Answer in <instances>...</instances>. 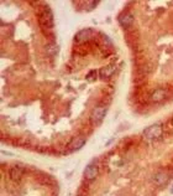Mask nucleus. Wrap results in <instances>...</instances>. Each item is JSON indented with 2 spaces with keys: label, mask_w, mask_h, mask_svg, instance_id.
<instances>
[{
  "label": "nucleus",
  "mask_w": 173,
  "mask_h": 196,
  "mask_svg": "<svg viewBox=\"0 0 173 196\" xmlns=\"http://www.w3.org/2000/svg\"><path fill=\"white\" fill-rule=\"evenodd\" d=\"M98 176V166L96 165H88L84 170V178L86 180H94Z\"/></svg>",
  "instance_id": "nucleus-7"
},
{
  "label": "nucleus",
  "mask_w": 173,
  "mask_h": 196,
  "mask_svg": "<svg viewBox=\"0 0 173 196\" xmlns=\"http://www.w3.org/2000/svg\"><path fill=\"white\" fill-rule=\"evenodd\" d=\"M152 181H153V184L155 185H157V186H163V185H166L167 184V181H168V175L166 174V173H157L153 178H152Z\"/></svg>",
  "instance_id": "nucleus-6"
},
{
  "label": "nucleus",
  "mask_w": 173,
  "mask_h": 196,
  "mask_svg": "<svg viewBox=\"0 0 173 196\" xmlns=\"http://www.w3.org/2000/svg\"><path fill=\"white\" fill-rule=\"evenodd\" d=\"M115 72V66L114 65H109L106 67H103L100 70V77L101 78H109L113 76V73Z\"/></svg>",
  "instance_id": "nucleus-10"
},
{
  "label": "nucleus",
  "mask_w": 173,
  "mask_h": 196,
  "mask_svg": "<svg viewBox=\"0 0 173 196\" xmlns=\"http://www.w3.org/2000/svg\"><path fill=\"white\" fill-rule=\"evenodd\" d=\"M144 137L147 140H157L162 137V127L160 124H153L144 130Z\"/></svg>",
  "instance_id": "nucleus-1"
},
{
  "label": "nucleus",
  "mask_w": 173,
  "mask_h": 196,
  "mask_svg": "<svg viewBox=\"0 0 173 196\" xmlns=\"http://www.w3.org/2000/svg\"><path fill=\"white\" fill-rule=\"evenodd\" d=\"M171 193H172V194H173V186H172V190H171Z\"/></svg>",
  "instance_id": "nucleus-12"
},
{
  "label": "nucleus",
  "mask_w": 173,
  "mask_h": 196,
  "mask_svg": "<svg viewBox=\"0 0 173 196\" xmlns=\"http://www.w3.org/2000/svg\"><path fill=\"white\" fill-rule=\"evenodd\" d=\"M106 112H108V108L104 107V105H99V107L94 108L93 112H91V115H90V122L95 125H99L104 120V118L106 115Z\"/></svg>",
  "instance_id": "nucleus-2"
},
{
  "label": "nucleus",
  "mask_w": 173,
  "mask_h": 196,
  "mask_svg": "<svg viewBox=\"0 0 173 196\" xmlns=\"http://www.w3.org/2000/svg\"><path fill=\"white\" fill-rule=\"evenodd\" d=\"M40 22H41V26L46 27V29H51L53 26V12L50 7H46L42 11V15L40 17Z\"/></svg>",
  "instance_id": "nucleus-3"
},
{
  "label": "nucleus",
  "mask_w": 173,
  "mask_h": 196,
  "mask_svg": "<svg viewBox=\"0 0 173 196\" xmlns=\"http://www.w3.org/2000/svg\"><path fill=\"white\" fill-rule=\"evenodd\" d=\"M90 37H93V30L91 29H83L76 34L74 40L77 42H86L88 40H90Z\"/></svg>",
  "instance_id": "nucleus-4"
},
{
  "label": "nucleus",
  "mask_w": 173,
  "mask_h": 196,
  "mask_svg": "<svg viewBox=\"0 0 173 196\" xmlns=\"http://www.w3.org/2000/svg\"><path fill=\"white\" fill-rule=\"evenodd\" d=\"M119 24L124 27H130L134 24V15L130 12H125L122 15H120L119 17Z\"/></svg>",
  "instance_id": "nucleus-5"
},
{
  "label": "nucleus",
  "mask_w": 173,
  "mask_h": 196,
  "mask_svg": "<svg viewBox=\"0 0 173 196\" xmlns=\"http://www.w3.org/2000/svg\"><path fill=\"white\" fill-rule=\"evenodd\" d=\"M84 144H86V139H84L83 137H78V138L73 139V140L69 143L68 147H69L71 150H79Z\"/></svg>",
  "instance_id": "nucleus-8"
},
{
  "label": "nucleus",
  "mask_w": 173,
  "mask_h": 196,
  "mask_svg": "<svg viewBox=\"0 0 173 196\" xmlns=\"http://www.w3.org/2000/svg\"><path fill=\"white\" fill-rule=\"evenodd\" d=\"M166 97V91L162 90V88H157L153 91V93L151 95V100L155 102V103H158L161 100H163Z\"/></svg>",
  "instance_id": "nucleus-9"
},
{
  "label": "nucleus",
  "mask_w": 173,
  "mask_h": 196,
  "mask_svg": "<svg viewBox=\"0 0 173 196\" xmlns=\"http://www.w3.org/2000/svg\"><path fill=\"white\" fill-rule=\"evenodd\" d=\"M10 175H11L12 179L20 180V178H21V175H22V171H21L20 169H17V168H14V169L10 170Z\"/></svg>",
  "instance_id": "nucleus-11"
}]
</instances>
